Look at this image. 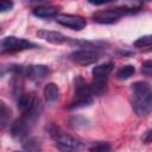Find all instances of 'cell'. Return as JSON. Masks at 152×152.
<instances>
[{
	"instance_id": "cell-1",
	"label": "cell",
	"mask_w": 152,
	"mask_h": 152,
	"mask_svg": "<svg viewBox=\"0 0 152 152\" xmlns=\"http://www.w3.org/2000/svg\"><path fill=\"white\" fill-rule=\"evenodd\" d=\"M131 103L138 116H147L152 110V91L145 81H137L132 84Z\"/></svg>"
},
{
	"instance_id": "cell-2",
	"label": "cell",
	"mask_w": 152,
	"mask_h": 152,
	"mask_svg": "<svg viewBox=\"0 0 152 152\" xmlns=\"http://www.w3.org/2000/svg\"><path fill=\"white\" fill-rule=\"evenodd\" d=\"M42 113V104L39 102V100L37 99L34 101V103L23 110V114L20 118H18L11 126V133L14 138H24L27 135L28 132H31V129L33 128V126L36 125L37 120L39 119Z\"/></svg>"
},
{
	"instance_id": "cell-3",
	"label": "cell",
	"mask_w": 152,
	"mask_h": 152,
	"mask_svg": "<svg viewBox=\"0 0 152 152\" xmlns=\"http://www.w3.org/2000/svg\"><path fill=\"white\" fill-rule=\"evenodd\" d=\"M49 133L62 152H78L82 147V144L77 139L66 134L55 125L49 127Z\"/></svg>"
},
{
	"instance_id": "cell-4",
	"label": "cell",
	"mask_w": 152,
	"mask_h": 152,
	"mask_svg": "<svg viewBox=\"0 0 152 152\" xmlns=\"http://www.w3.org/2000/svg\"><path fill=\"white\" fill-rule=\"evenodd\" d=\"M93 103V96L89 89V86L86 83L82 76L75 78V100L68 106V109L82 108Z\"/></svg>"
},
{
	"instance_id": "cell-5",
	"label": "cell",
	"mask_w": 152,
	"mask_h": 152,
	"mask_svg": "<svg viewBox=\"0 0 152 152\" xmlns=\"http://www.w3.org/2000/svg\"><path fill=\"white\" fill-rule=\"evenodd\" d=\"M137 11H139V8L122 6V7H116V8H108V10L96 11L91 15V18H93V20L95 23L107 25V24H114V23H116L126 13H134Z\"/></svg>"
},
{
	"instance_id": "cell-6",
	"label": "cell",
	"mask_w": 152,
	"mask_h": 152,
	"mask_svg": "<svg viewBox=\"0 0 152 152\" xmlns=\"http://www.w3.org/2000/svg\"><path fill=\"white\" fill-rule=\"evenodd\" d=\"M34 48H38L37 44L23 38L14 37V36H8L0 40V55L19 52L28 49H34Z\"/></svg>"
},
{
	"instance_id": "cell-7",
	"label": "cell",
	"mask_w": 152,
	"mask_h": 152,
	"mask_svg": "<svg viewBox=\"0 0 152 152\" xmlns=\"http://www.w3.org/2000/svg\"><path fill=\"white\" fill-rule=\"evenodd\" d=\"M55 18H56V21L58 24H61L62 26H65L68 28L76 30V31H80V30L84 28L86 25H87L86 19L83 17L76 15V14L61 13V14H57Z\"/></svg>"
},
{
	"instance_id": "cell-8",
	"label": "cell",
	"mask_w": 152,
	"mask_h": 152,
	"mask_svg": "<svg viewBox=\"0 0 152 152\" xmlns=\"http://www.w3.org/2000/svg\"><path fill=\"white\" fill-rule=\"evenodd\" d=\"M69 59L77 64V65H89L95 63L99 59L97 52L88 49H81V50H75L69 55Z\"/></svg>"
},
{
	"instance_id": "cell-9",
	"label": "cell",
	"mask_w": 152,
	"mask_h": 152,
	"mask_svg": "<svg viewBox=\"0 0 152 152\" xmlns=\"http://www.w3.org/2000/svg\"><path fill=\"white\" fill-rule=\"evenodd\" d=\"M50 69L44 64H32L25 68V76L28 77L31 81H39L48 76Z\"/></svg>"
},
{
	"instance_id": "cell-10",
	"label": "cell",
	"mask_w": 152,
	"mask_h": 152,
	"mask_svg": "<svg viewBox=\"0 0 152 152\" xmlns=\"http://www.w3.org/2000/svg\"><path fill=\"white\" fill-rule=\"evenodd\" d=\"M37 37L43 39V40H46L51 44H63L68 40V38L62 34L61 32H57V31H50V30H39L37 32Z\"/></svg>"
},
{
	"instance_id": "cell-11",
	"label": "cell",
	"mask_w": 152,
	"mask_h": 152,
	"mask_svg": "<svg viewBox=\"0 0 152 152\" xmlns=\"http://www.w3.org/2000/svg\"><path fill=\"white\" fill-rule=\"evenodd\" d=\"M113 68H114V64H113L112 62L103 63V64H99V65L94 66L93 70H91L93 77H94V78H107V76L112 72Z\"/></svg>"
},
{
	"instance_id": "cell-12",
	"label": "cell",
	"mask_w": 152,
	"mask_h": 152,
	"mask_svg": "<svg viewBox=\"0 0 152 152\" xmlns=\"http://www.w3.org/2000/svg\"><path fill=\"white\" fill-rule=\"evenodd\" d=\"M57 7L55 6H48V5H44V6H37L33 8L32 13L33 15L38 17V18H52V17H56L57 15Z\"/></svg>"
},
{
	"instance_id": "cell-13",
	"label": "cell",
	"mask_w": 152,
	"mask_h": 152,
	"mask_svg": "<svg viewBox=\"0 0 152 152\" xmlns=\"http://www.w3.org/2000/svg\"><path fill=\"white\" fill-rule=\"evenodd\" d=\"M43 94H44V99L48 103H53L59 96V88L56 83H52V82L48 83L44 87Z\"/></svg>"
},
{
	"instance_id": "cell-14",
	"label": "cell",
	"mask_w": 152,
	"mask_h": 152,
	"mask_svg": "<svg viewBox=\"0 0 152 152\" xmlns=\"http://www.w3.org/2000/svg\"><path fill=\"white\" fill-rule=\"evenodd\" d=\"M11 118H12L11 108L7 106V103H5L4 101H0V128L5 129L10 125Z\"/></svg>"
},
{
	"instance_id": "cell-15",
	"label": "cell",
	"mask_w": 152,
	"mask_h": 152,
	"mask_svg": "<svg viewBox=\"0 0 152 152\" xmlns=\"http://www.w3.org/2000/svg\"><path fill=\"white\" fill-rule=\"evenodd\" d=\"M107 86V78H94L91 84L89 86L91 95H102L106 90Z\"/></svg>"
},
{
	"instance_id": "cell-16",
	"label": "cell",
	"mask_w": 152,
	"mask_h": 152,
	"mask_svg": "<svg viewBox=\"0 0 152 152\" xmlns=\"http://www.w3.org/2000/svg\"><path fill=\"white\" fill-rule=\"evenodd\" d=\"M37 100V97L34 96V94H21L19 97H18V107L21 109V110H25L27 108H30L34 101Z\"/></svg>"
},
{
	"instance_id": "cell-17",
	"label": "cell",
	"mask_w": 152,
	"mask_h": 152,
	"mask_svg": "<svg viewBox=\"0 0 152 152\" xmlns=\"http://www.w3.org/2000/svg\"><path fill=\"white\" fill-rule=\"evenodd\" d=\"M135 72V68L132 65V64H127V65H124L121 66L118 72H116V77L119 80H127L131 76H133Z\"/></svg>"
},
{
	"instance_id": "cell-18",
	"label": "cell",
	"mask_w": 152,
	"mask_h": 152,
	"mask_svg": "<svg viewBox=\"0 0 152 152\" xmlns=\"http://www.w3.org/2000/svg\"><path fill=\"white\" fill-rule=\"evenodd\" d=\"M23 146H24V150H26L27 152H40L42 151V144L36 138L28 139Z\"/></svg>"
},
{
	"instance_id": "cell-19",
	"label": "cell",
	"mask_w": 152,
	"mask_h": 152,
	"mask_svg": "<svg viewBox=\"0 0 152 152\" xmlns=\"http://www.w3.org/2000/svg\"><path fill=\"white\" fill-rule=\"evenodd\" d=\"M90 152H110L112 147L108 142H95L89 147Z\"/></svg>"
},
{
	"instance_id": "cell-20",
	"label": "cell",
	"mask_w": 152,
	"mask_h": 152,
	"mask_svg": "<svg viewBox=\"0 0 152 152\" xmlns=\"http://www.w3.org/2000/svg\"><path fill=\"white\" fill-rule=\"evenodd\" d=\"M133 44H134L135 48H150L151 44H152V36L147 34V36L140 37V38H138Z\"/></svg>"
},
{
	"instance_id": "cell-21",
	"label": "cell",
	"mask_w": 152,
	"mask_h": 152,
	"mask_svg": "<svg viewBox=\"0 0 152 152\" xmlns=\"http://www.w3.org/2000/svg\"><path fill=\"white\" fill-rule=\"evenodd\" d=\"M17 68V64H11V65H0V78H2L7 72H13Z\"/></svg>"
},
{
	"instance_id": "cell-22",
	"label": "cell",
	"mask_w": 152,
	"mask_h": 152,
	"mask_svg": "<svg viewBox=\"0 0 152 152\" xmlns=\"http://www.w3.org/2000/svg\"><path fill=\"white\" fill-rule=\"evenodd\" d=\"M141 71H142V74L145 76H148V77L151 76V74H152V62H151V59H148V61H146V62L142 63Z\"/></svg>"
},
{
	"instance_id": "cell-23",
	"label": "cell",
	"mask_w": 152,
	"mask_h": 152,
	"mask_svg": "<svg viewBox=\"0 0 152 152\" xmlns=\"http://www.w3.org/2000/svg\"><path fill=\"white\" fill-rule=\"evenodd\" d=\"M14 4L12 1H7V0H0V13L4 12H8L13 8Z\"/></svg>"
},
{
	"instance_id": "cell-24",
	"label": "cell",
	"mask_w": 152,
	"mask_h": 152,
	"mask_svg": "<svg viewBox=\"0 0 152 152\" xmlns=\"http://www.w3.org/2000/svg\"><path fill=\"white\" fill-rule=\"evenodd\" d=\"M142 142H145V144H150V142H151V129L146 131V133L144 134V137H142Z\"/></svg>"
},
{
	"instance_id": "cell-25",
	"label": "cell",
	"mask_w": 152,
	"mask_h": 152,
	"mask_svg": "<svg viewBox=\"0 0 152 152\" xmlns=\"http://www.w3.org/2000/svg\"><path fill=\"white\" fill-rule=\"evenodd\" d=\"M109 2H113V1H108V0H102V1H89V4L91 5H106V4H109Z\"/></svg>"
}]
</instances>
